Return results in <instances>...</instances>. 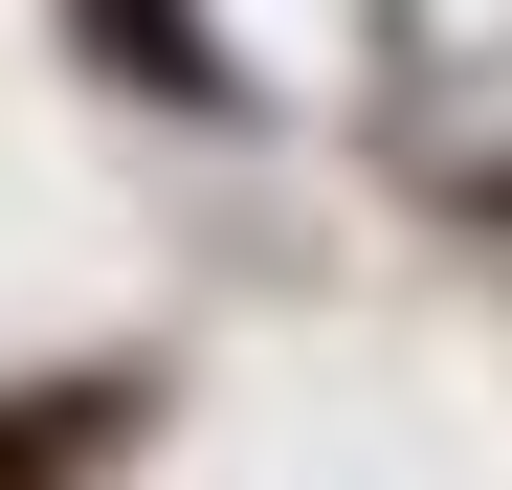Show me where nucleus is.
I'll return each instance as SVG.
<instances>
[{
    "mask_svg": "<svg viewBox=\"0 0 512 490\" xmlns=\"http://www.w3.org/2000/svg\"><path fill=\"white\" fill-rule=\"evenodd\" d=\"M67 23H90V45L134 67V90H156V112H245V67L201 45V0H67Z\"/></svg>",
    "mask_w": 512,
    "mask_h": 490,
    "instance_id": "2",
    "label": "nucleus"
},
{
    "mask_svg": "<svg viewBox=\"0 0 512 490\" xmlns=\"http://www.w3.org/2000/svg\"><path fill=\"white\" fill-rule=\"evenodd\" d=\"M134 424H156L134 379H45V401H0V490H90Z\"/></svg>",
    "mask_w": 512,
    "mask_h": 490,
    "instance_id": "1",
    "label": "nucleus"
}]
</instances>
